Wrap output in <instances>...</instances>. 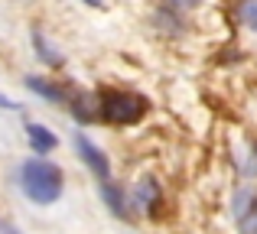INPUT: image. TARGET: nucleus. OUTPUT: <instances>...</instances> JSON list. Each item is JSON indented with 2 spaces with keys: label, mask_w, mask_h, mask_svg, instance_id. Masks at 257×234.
I'll list each match as a JSON object with an SVG mask.
<instances>
[{
  "label": "nucleus",
  "mask_w": 257,
  "mask_h": 234,
  "mask_svg": "<svg viewBox=\"0 0 257 234\" xmlns=\"http://www.w3.org/2000/svg\"><path fill=\"white\" fill-rule=\"evenodd\" d=\"M20 185L23 195L36 205H52L62 195V169L49 159H26L20 166Z\"/></svg>",
  "instance_id": "nucleus-1"
},
{
  "label": "nucleus",
  "mask_w": 257,
  "mask_h": 234,
  "mask_svg": "<svg viewBox=\"0 0 257 234\" xmlns=\"http://www.w3.org/2000/svg\"><path fill=\"white\" fill-rule=\"evenodd\" d=\"M147 98L134 91H117V88H101L98 91V117L114 127H131L147 114Z\"/></svg>",
  "instance_id": "nucleus-2"
},
{
  "label": "nucleus",
  "mask_w": 257,
  "mask_h": 234,
  "mask_svg": "<svg viewBox=\"0 0 257 234\" xmlns=\"http://www.w3.org/2000/svg\"><path fill=\"white\" fill-rule=\"evenodd\" d=\"M231 215H234V221H238L241 234H257V189L244 185V189L234 192Z\"/></svg>",
  "instance_id": "nucleus-3"
},
{
  "label": "nucleus",
  "mask_w": 257,
  "mask_h": 234,
  "mask_svg": "<svg viewBox=\"0 0 257 234\" xmlns=\"http://www.w3.org/2000/svg\"><path fill=\"white\" fill-rule=\"evenodd\" d=\"M75 150H78V156H82V163L101 179V182H107V179H111V163H107L104 150H101V146H94L85 133H75Z\"/></svg>",
  "instance_id": "nucleus-4"
},
{
  "label": "nucleus",
  "mask_w": 257,
  "mask_h": 234,
  "mask_svg": "<svg viewBox=\"0 0 257 234\" xmlns=\"http://www.w3.org/2000/svg\"><path fill=\"white\" fill-rule=\"evenodd\" d=\"M26 140H30V146L39 153V156H43V153H52V150H56V143H59L56 133L46 130L43 124H26Z\"/></svg>",
  "instance_id": "nucleus-5"
},
{
  "label": "nucleus",
  "mask_w": 257,
  "mask_h": 234,
  "mask_svg": "<svg viewBox=\"0 0 257 234\" xmlns=\"http://www.w3.org/2000/svg\"><path fill=\"white\" fill-rule=\"evenodd\" d=\"M98 192H101V198H104V205L114 211L117 218H131V211H127V198H124V192L117 189V185L107 179V182H101L98 185Z\"/></svg>",
  "instance_id": "nucleus-6"
},
{
  "label": "nucleus",
  "mask_w": 257,
  "mask_h": 234,
  "mask_svg": "<svg viewBox=\"0 0 257 234\" xmlns=\"http://www.w3.org/2000/svg\"><path fill=\"white\" fill-rule=\"evenodd\" d=\"M134 198H137V205H140V208L157 211V205H160V185L153 182L150 176H147V179H140V182H137V189H134Z\"/></svg>",
  "instance_id": "nucleus-7"
},
{
  "label": "nucleus",
  "mask_w": 257,
  "mask_h": 234,
  "mask_svg": "<svg viewBox=\"0 0 257 234\" xmlns=\"http://www.w3.org/2000/svg\"><path fill=\"white\" fill-rule=\"evenodd\" d=\"M26 88L30 91H36V95H43L46 101H69V95H65L59 85H52V82H46V78H36V75H30L26 78Z\"/></svg>",
  "instance_id": "nucleus-8"
},
{
  "label": "nucleus",
  "mask_w": 257,
  "mask_h": 234,
  "mask_svg": "<svg viewBox=\"0 0 257 234\" xmlns=\"http://www.w3.org/2000/svg\"><path fill=\"white\" fill-rule=\"evenodd\" d=\"M33 46L39 49V59H43L46 65H62V56H59V49L43 36V33H33Z\"/></svg>",
  "instance_id": "nucleus-9"
},
{
  "label": "nucleus",
  "mask_w": 257,
  "mask_h": 234,
  "mask_svg": "<svg viewBox=\"0 0 257 234\" xmlns=\"http://www.w3.org/2000/svg\"><path fill=\"white\" fill-rule=\"evenodd\" d=\"M72 114H75V120H82V124H91V120H98V104H91L88 98H75L72 101Z\"/></svg>",
  "instance_id": "nucleus-10"
},
{
  "label": "nucleus",
  "mask_w": 257,
  "mask_h": 234,
  "mask_svg": "<svg viewBox=\"0 0 257 234\" xmlns=\"http://www.w3.org/2000/svg\"><path fill=\"white\" fill-rule=\"evenodd\" d=\"M238 13H241V23H244L247 30H254V33H257V0H244Z\"/></svg>",
  "instance_id": "nucleus-11"
},
{
  "label": "nucleus",
  "mask_w": 257,
  "mask_h": 234,
  "mask_svg": "<svg viewBox=\"0 0 257 234\" xmlns=\"http://www.w3.org/2000/svg\"><path fill=\"white\" fill-rule=\"evenodd\" d=\"M0 234H20V228L13 221H4V218H0Z\"/></svg>",
  "instance_id": "nucleus-12"
},
{
  "label": "nucleus",
  "mask_w": 257,
  "mask_h": 234,
  "mask_svg": "<svg viewBox=\"0 0 257 234\" xmlns=\"http://www.w3.org/2000/svg\"><path fill=\"white\" fill-rule=\"evenodd\" d=\"M0 108H7V111H17L20 104H17V101H10V98H7V95H0Z\"/></svg>",
  "instance_id": "nucleus-13"
},
{
  "label": "nucleus",
  "mask_w": 257,
  "mask_h": 234,
  "mask_svg": "<svg viewBox=\"0 0 257 234\" xmlns=\"http://www.w3.org/2000/svg\"><path fill=\"white\" fill-rule=\"evenodd\" d=\"M85 4H88V7H101V4H104V0H85Z\"/></svg>",
  "instance_id": "nucleus-14"
}]
</instances>
